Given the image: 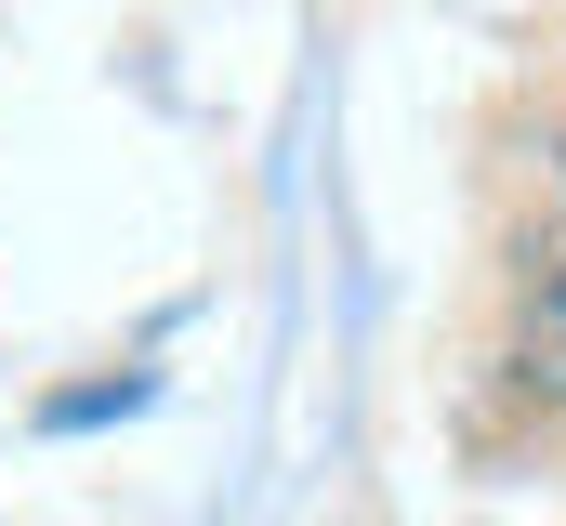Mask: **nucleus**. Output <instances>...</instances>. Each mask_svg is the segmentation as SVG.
Returning a JSON list of instances; mask_svg holds the SVG:
<instances>
[{
	"label": "nucleus",
	"instance_id": "obj_1",
	"mask_svg": "<svg viewBox=\"0 0 566 526\" xmlns=\"http://www.w3.org/2000/svg\"><path fill=\"white\" fill-rule=\"evenodd\" d=\"M501 369L541 394V408H566V263H541V276L514 290V343H501Z\"/></svg>",
	"mask_w": 566,
	"mask_h": 526
},
{
	"label": "nucleus",
	"instance_id": "obj_2",
	"mask_svg": "<svg viewBox=\"0 0 566 526\" xmlns=\"http://www.w3.org/2000/svg\"><path fill=\"white\" fill-rule=\"evenodd\" d=\"M119 408H145V369H119V382H80V394H53L40 421H53V434H80V421H119Z\"/></svg>",
	"mask_w": 566,
	"mask_h": 526
}]
</instances>
